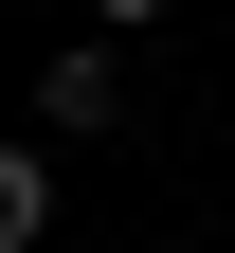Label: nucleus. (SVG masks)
<instances>
[{"mask_svg":"<svg viewBox=\"0 0 235 253\" xmlns=\"http://www.w3.org/2000/svg\"><path fill=\"white\" fill-rule=\"evenodd\" d=\"M37 109H54V126H109V109H127V54H109V37H73V54L37 73Z\"/></svg>","mask_w":235,"mask_h":253,"instance_id":"1","label":"nucleus"},{"mask_svg":"<svg viewBox=\"0 0 235 253\" xmlns=\"http://www.w3.org/2000/svg\"><path fill=\"white\" fill-rule=\"evenodd\" d=\"M54 235V163H37V145H0V253H37Z\"/></svg>","mask_w":235,"mask_h":253,"instance_id":"2","label":"nucleus"}]
</instances>
